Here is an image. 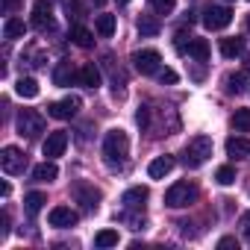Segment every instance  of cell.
Wrapping results in <instances>:
<instances>
[{
    "label": "cell",
    "instance_id": "cell-41",
    "mask_svg": "<svg viewBox=\"0 0 250 250\" xmlns=\"http://www.w3.org/2000/svg\"><path fill=\"white\" fill-rule=\"evenodd\" d=\"M118 3H130V0H118Z\"/></svg>",
    "mask_w": 250,
    "mask_h": 250
},
{
    "label": "cell",
    "instance_id": "cell-7",
    "mask_svg": "<svg viewBox=\"0 0 250 250\" xmlns=\"http://www.w3.org/2000/svg\"><path fill=\"white\" fill-rule=\"evenodd\" d=\"M229 21H232V9L229 6H206V12H203L206 30H227Z\"/></svg>",
    "mask_w": 250,
    "mask_h": 250
},
{
    "label": "cell",
    "instance_id": "cell-34",
    "mask_svg": "<svg viewBox=\"0 0 250 250\" xmlns=\"http://www.w3.org/2000/svg\"><path fill=\"white\" fill-rule=\"evenodd\" d=\"M24 62H27L30 68H42V65H44V53H42V50H30V53L24 56Z\"/></svg>",
    "mask_w": 250,
    "mask_h": 250
},
{
    "label": "cell",
    "instance_id": "cell-9",
    "mask_svg": "<svg viewBox=\"0 0 250 250\" xmlns=\"http://www.w3.org/2000/svg\"><path fill=\"white\" fill-rule=\"evenodd\" d=\"M47 221H50V227H56V229H68V227H77L80 215H77L71 206H53L50 215H47Z\"/></svg>",
    "mask_w": 250,
    "mask_h": 250
},
{
    "label": "cell",
    "instance_id": "cell-14",
    "mask_svg": "<svg viewBox=\"0 0 250 250\" xmlns=\"http://www.w3.org/2000/svg\"><path fill=\"white\" fill-rule=\"evenodd\" d=\"M53 83H56V85H62V88H65V85H71V83H80V71H77L68 59H62V62L53 68Z\"/></svg>",
    "mask_w": 250,
    "mask_h": 250
},
{
    "label": "cell",
    "instance_id": "cell-33",
    "mask_svg": "<svg viewBox=\"0 0 250 250\" xmlns=\"http://www.w3.org/2000/svg\"><path fill=\"white\" fill-rule=\"evenodd\" d=\"M156 77H159V83H162V85H174V83L180 80L174 68H159V74H156Z\"/></svg>",
    "mask_w": 250,
    "mask_h": 250
},
{
    "label": "cell",
    "instance_id": "cell-35",
    "mask_svg": "<svg viewBox=\"0 0 250 250\" xmlns=\"http://www.w3.org/2000/svg\"><path fill=\"white\" fill-rule=\"evenodd\" d=\"M238 227H241V235H244V241H250V212H244V215L238 218Z\"/></svg>",
    "mask_w": 250,
    "mask_h": 250
},
{
    "label": "cell",
    "instance_id": "cell-39",
    "mask_svg": "<svg viewBox=\"0 0 250 250\" xmlns=\"http://www.w3.org/2000/svg\"><path fill=\"white\" fill-rule=\"evenodd\" d=\"M91 3H97V6H103V3H106V0H91Z\"/></svg>",
    "mask_w": 250,
    "mask_h": 250
},
{
    "label": "cell",
    "instance_id": "cell-16",
    "mask_svg": "<svg viewBox=\"0 0 250 250\" xmlns=\"http://www.w3.org/2000/svg\"><path fill=\"white\" fill-rule=\"evenodd\" d=\"M174 171V156H156L150 165H147V174H150V180H162L165 174H171Z\"/></svg>",
    "mask_w": 250,
    "mask_h": 250
},
{
    "label": "cell",
    "instance_id": "cell-10",
    "mask_svg": "<svg viewBox=\"0 0 250 250\" xmlns=\"http://www.w3.org/2000/svg\"><path fill=\"white\" fill-rule=\"evenodd\" d=\"M147 197H150L147 186H133V188H127V191H124L121 203H124V209H127V212H136V209H145Z\"/></svg>",
    "mask_w": 250,
    "mask_h": 250
},
{
    "label": "cell",
    "instance_id": "cell-15",
    "mask_svg": "<svg viewBox=\"0 0 250 250\" xmlns=\"http://www.w3.org/2000/svg\"><path fill=\"white\" fill-rule=\"evenodd\" d=\"M241 53H244V39H241V36L221 39V56H224V59H238Z\"/></svg>",
    "mask_w": 250,
    "mask_h": 250
},
{
    "label": "cell",
    "instance_id": "cell-31",
    "mask_svg": "<svg viewBox=\"0 0 250 250\" xmlns=\"http://www.w3.org/2000/svg\"><path fill=\"white\" fill-rule=\"evenodd\" d=\"M150 6H153V12H159V15H171L174 6H177V0H150Z\"/></svg>",
    "mask_w": 250,
    "mask_h": 250
},
{
    "label": "cell",
    "instance_id": "cell-6",
    "mask_svg": "<svg viewBox=\"0 0 250 250\" xmlns=\"http://www.w3.org/2000/svg\"><path fill=\"white\" fill-rule=\"evenodd\" d=\"M80 109H83V100H80L77 94H68L65 100L50 103V106H47V115H50V118H59V121H68V118H74Z\"/></svg>",
    "mask_w": 250,
    "mask_h": 250
},
{
    "label": "cell",
    "instance_id": "cell-24",
    "mask_svg": "<svg viewBox=\"0 0 250 250\" xmlns=\"http://www.w3.org/2000/svg\"><path fill=\"white\" fill-rule=\"evenodd\" d=\"M15 91H18L21 97L33 100V97H39V83H36L33 77H21V80L15 83Z\"/></svg>",
    "mask_w": 250,
    "mask_h": 250
},
{
    "label": "cell",
    "instance_id": "cell-36",
    "mask_svg": "<svg viewBox=\"0 0 250 250\" xmlns=\"http://www.w3.org/2000/svg\"><path fill=\"white\" fill-rule=\"evenodd\" d=\"M218 247H221V250H227V247H238V241H235L232 235H224V238L218 241Z\"/></svg>",
    "mask_w": 250,
    "mask_h": 250
},
{
    "label": "cell",
    "instance_id": "cell-29",
    "mask_svg": "<svg viewBox=\"0 0 250 250\" xmlns=\"http://www.w3.org/2000/svg\"><path fill=\"white\" fill-rule=\"evenodd\" d=\"M215 180H218V186H232L235 183V168L232 165H221L215 171Z\"/></svg>",
    "mask_w": 250,
    "mask_h": 250
},
{
    "label": "cell",
    "instance_id": "cell-19",
    "mask_svg": "<svg viewBox=\"0 0 250 250\" xmlns=\"http://www.w3.org/2000/svg\"><path fill=\"white\" fill-rule=\"evenodd\" d=\"M33 177H36L39 183H53V180L59 177V168L53 165V159H44L42 165H36V168H33Z\"/></svg>",
    "mask_w": 250,
    "mask_h": 250
},
{
    "label": "cell",
    "instance_id": "cell-27",
    "mask_svg": "<svg viewBox=\"0 0 250 250\" xmlns=\"http://www.w3.org/2000/svg\"><path fill=\"white\" fill-rule=\"evenodd\" d=\"M232 130L235 133H250V109H235V115H232Z\"/></svg>",
    "mask_w": 250,
    "mask_h": 250
},
{
    "label": "cell",
    "instance_id": "cell-42",
    "mask_svg": "<svg viewBox=\"0 0 250 250\" xmlns=\"http://www.w3.org/2000/svg\"><path fill=\"white\" fill-rule=\"evenodd\" d=\"M247 68H250V56H247Z\"/></svg>",
    "mask_w": 250,
    "mask_h": 250
},
{
    "label": "cell",
    "instance_id": "cell-22",
    "mask_svg": "<svg viewBox=\"0 0 250 250\" xmlns=\"http://www.w3.org/2000/svg\"><path fill=\"white\" fill-rule=\"evenodd\" d=\"M24 33H27V24H24L21 18H6V24H3V39H24Z\"/></svg>",
    "mask_w": 250,
    "mask_h": 250
},
{
    "label": "cell",
    "instance_id": "cell-38",
    "mask_svg": "<svg viewBox=\"0 0 250 250\" xmlns=\"http://www.w3.org/2000/svg\"><path fill=\"white\" fill-rule=\"evenodd\" d=\"M15 6V0H6V9H12Z\"/></svg>",
    "mask_w": 250,
    "mask_h": 250
},
{
    "label": "cell",
    "instance_id": "cell-17",
    "mask_svg": "<svg viewBox=\"0 0 250 250\" xmlns=\"http://www.w3.org/2000/svg\"><path fill=\"white\" fill-rule=\"evenodd\" d=\"M227 156H232V159H244V156H250V139H244V136H232V139H227Z\"/></svg>",
    "mask_w": 250,
    "mask_h": 250
},
{
    "label": "cell",
    "instance_id": "cell-18",
    "mask_svg": "<svg viewBox=\"0 0 250 250\" xmlns=\"http://www.w3.org/2000/svg\"><path fill=\"white\" fill-rule=\"evenodd\" d=\"M80 85H85V88H97L100 85V68L94 62H85L80 68Z\"/></svg>",
    "mask_w": 250,
    "mask_h": 250
},
{
    "label": "cell",
    "instance_id": "cell-28",
    "mask_svg": "<svg viewBox=\"0 0 250 250\" xmlns=\"http://www.w3.org/2000/svg\"><path fill=\"white\" fill-rule=\"evenodd\" d=\"M139 33L147 36V39L156 36V33H159V21H156L153 15H142V18H139Z\"/></svg>",
    "mask_w": 250,
    "mask_h": 250
},
{
    "label": "cell",
    "instance_id": "cell-2",
    "mask_svg": "<svg viewBox=\"0 0 250 250\" xmlns=\"http://www.w3.org/2000/svg\"><path fill=\"white\" fill-rule=\"evenodd\" d=\"M209 156H212V139H209V136H194V139H188V145H186V150H183L186 168H200Z\"/></svg>",
    "mask_w": 250,
    "mask_h": 250
},
{
    "label": "cell",
    "instance_id": "cell-37",
    "mask_svg": "<svg viewBox=\"0 0 250 250\" xmlns=\"http://www.w3.org/2000/svg\"><path fill=\"white\" fill-rule=\"evenodd\" d=\"M0 224H3V227H0V238H6L9 235V215L3 212V218H0Z\"/></svg>",
    "mask_w": 250,
    "mask_h": 250
},
{
    "label": "cell",
    "instance_id": "cell-1",
    "mask_svg": "<svg viewBox=\"0 0 250 250\" xmlns=\"http://www.w3.org/2000/svg\"><path fill=\"white\" fill-rule=\"evenodd\" d=\"M130 156V139L124 130H109L103 139V159L109 168H121Z\"/></svg>",
    "mask_w": 250,
    "mask_h": 250
},
{
    "label": "cell",
    "instance_id": "cell-40",
    "mask_svg": "<svg viewBox=\"0 0 250 250\" xmlns=\"http://www.w3.org/2000/svg\"><path fill=\"white\" fill-rule=\"evenodd\" d=\"M247 30H250V15H247Z\"/></svg>",
    "mask_w": 250,
    "mask_h": 250
},
{
    "label": "cell",
    "instance_id": "cell-26",
    "mask_svg": "<svg viewBox=\"0 0 250 250\" xmlns=\"http://www.w3.org/2000/svg\"><path fill=\"white\" fill-rule=\"evenodd\" d=\"M224 88H227V94H241L244 91V74L238 71V74H227L224 77Z\"/></svg>",
    "mask_w": 250,
    "mask_h": 250
},
{
    "label": "cell",
    "instance_id": "cell-30",
    "mask_svg": "<svg viewBox=\"0 0 250 250\" xmlns=\"http://www.w3.org/2000/svg\"><path fill=\"white\" fill-rule=\"evenodd\" d=\"M94 244H97V247H115V244H118V232H115V229H100V232L94 235Z\"/></svg>",
    "mask_w": 250,
    "mask_h": 250
},
{
    "label": "cell",
    "instance_id": "cell-25",
    "mask_svg": "<svg viewBox=\"0 0 250 250\" xmlns=\"http://www.w3.org/2000/svg\"><path fill=\"white\" fill-rule=\"evenodd\" d=\"M44 203H47V197H44L42 191H30V194L24 197V209H27V215H39Z\"/></svg>",
    "mask_w": 250,
    "mask_h": 250
},
{
    "label": "cell",
    "instance_id": "cell-32",
    "mask_svg": "<svg viewBox=\"0 0 250 250\" xmlns=\"http://www.w3.org/2000/svg\"><path fill=\"white\" fill-rule=\"evenodd\" d=\"M191 39L194 36H186V33H177V39H174V47H177V53H188V44H191Z\"/></svg>",
    "mask_w": 250,
    "mask_h": 250
},
{
    "label": "cell",
    "instance_id": "cell-12",
    "mask_svg": "<svg viewBox=\"0 0 250 250\" xmlns=\"http://www.w3.org/2000/svg\"><path fill=\"white\" fill-rule=\"evenodd\" d=\"M33 27L42 30V33L53 27V6H50V0H36V6H33Z\"/></svg>",
    "mask_w": 250,
    "mask_h": 250
},
{
    "label": "cell",
    "instance_id": "cell-13",
    "mask_svg": "<svg viewBox=\"0 0 250 250\" xmlns=\"http://www.w3.org/2000/svg\"><path fill=\"white\" fill-rule=\"evenodd\" d=\"M74 197L83 203V209H97V203H100V191L94 188V186H88V183H77L74 186Z\"/></svg>",
    "mask_w": 250,
    "mask_h": 250
},
{
    "label": "cell",
    "instance_id": "cell-23",
    "mask_svg": "<svg viewBox=\"0 0 250 250\" xmlns=\"http://www.w3.org/2000/svg\"><path fill=\"white\" fill-rule=\"evenodd\" d=\"M71 42H74L77 47H91V44H94V36H91V30L74 24V27H71Z\"/></svg>",
    "mask_w": 250,
    "mask_h": 250
},
{
    "label": "cell",
    "instance_id": "cell-20",
    "mask_svg": "<svg viewBox=\"0 0 250 250\" xmlns=\"http://www.w3.org/2000/svg\"><path fill=\"white\" fill-rule=\"evenodd\" d=\"M115 27H118V21H115V15H97L94 18V30H97V36L100 39H109V36H115Z\"/></svg>",
    "mask_w": 250,
    "mask_h": 250
},
{
    "label": "cell",
    "instance_id": "cell-11",
    "mask_svg": "<svg viewBox=\"0 0 250 250\" xmlns=\"http://www.w3.org/2000/svg\"><path fill=\"white\" fill-rule=\"evenodd\" d=\"M65 147H68V133H65V130H56V133H50V136L44 139L42 153H44L47 159H56V156L65 153Z\"/></svg>",
    "mask_w": 250,
    "mask_h": 250
},
{
    "label": "cell",
    "instance_id": "cell-4",
    "mask_svg": "<svg viewBox=\"0 0 250 250\" xmlns=\"http://www.w3.org/2000/svg\"><path fill=\"white\" fill-rule=\"evenodd\" d=\"M15 130L24 139H36L39 133H44V118L36 109H21L18 112V121H15Z\"/></svg>",
    "mask_w": 250,
    "mask_h": 250
},
{
    "label": "cell",
    "instance_id": "cell-3",
    "mask_svg": "<svg viewBox=\"0 0 250 250\" xmlns=\"http://www.w3.org/2000/svg\"><path fill=\"white\" fill-rule=\"evenodd\" d=\"M194 200H197V186L188 183V180H180V183H174V186L165 191V206H171V209L191 206Z\"/></svg>",
    "mask_w": 250,
    "mask_h": 250
},
{
    "label": "cell",
    "instance_id": "cell-5",
    "mask_svg": "<svg viewBox=\"0 0 250 250\" xmlns=\"http://www.w3.org/2000/svg\"><path fill=\"white\" fill-rule=\"evenodd\" d=\"M133 65H136V71L139 74H159V68H162V56H159V50H153V47H147V50H136L133 53Z\"/></svg>",
    "mask_w": 250,
    "mask_h": 250
},
{
    "label": "cell",
    "instance_id": "cell-21",
    "mask_svg": "<svg viewBox=\"0 0 250 250\" xmlns=\"http://www.w3.org/2000/svg\"><path fill=\"white\" fill-rule=\"evenodd\" d=\"M186 56H188V59H197V62H206V59H209V42H206V39H191Z\"/></svg>",
    "mask_w": 250,
    "mask_h": 250
},
{
    "label": "cell",
    "instance_id": "cell-8",
    "mask_svg": "<svg viewBox=\"0 0 250 250\" xmlns=\"http://www.w3.org/2000/svg\"><path fill=\"white\" fill-rule=\"evenodd\" d=\"M0 168H3L6 174H24V168H27V156H24V150H18V147H3V153H0Z\"/></svg>",
    "mask_w": 250,
    "mask_h": 250
}]
</instances>
